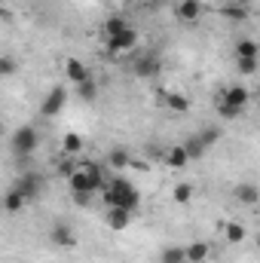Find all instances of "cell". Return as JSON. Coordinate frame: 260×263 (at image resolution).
<instances>
[{
    "label": "cell",
    "instance_id": "obj_1",
    "mask_svg": "<svg viewBox=\"0 0 260 263\" xmlns=\"http://www.w3.org/2000/svg\"><path fill=\"white\" fill-rule=\"evenodd\" d=\"M104 202H107V208H126V211L135 214V208L141 205V193L132 187L126 178H114L104 187Z\"/></svg>",
    "mask_w": 260,
    "mask_h": 263
},
{
    "label": "cell",
    "instance_id": "obj_2",
    "mask_svg": "<svg viewBox=\"0 0 260 263\" xmlns=\"http://www.w3.org/2000/svg\"><path fill=\"white\" fill-rule=\"evenodd\" d=\"M67 181H70V190H73V193H89V196L104 187L101 168H98L95 162H83L80 168H73V172L67 175Z\"/></svg>",
    "mask_w": 260,
    "mask_h": 263
},
{
    "label": "cell",
    "instance_id": "obj_3",
    "mask_svg": "<svg viewBox=\"0 0 260 263\" xmlns=\"http://www.w3.org/2000/svg\"><path fill=\"white\" fill-rule=\"evenodd\" d=\"M248 101H251V95H248L245 86H230V89L220 95V101H217V114H220L224 120H236V117L245 114Z\"/></svg>",
    "mask_w": 260,
    "mask_h": 263
},
{
    "label": "cell",
    "instance_id": "obj_4",
    "mask_svg": "<svg viewBox=\"0 0 260 263\" xmlns=\"http://www.w3.org/2000/svg\"><path fill=\"white\" fill-rule=\"evenodd\" d=\"M37 144H40V135H37L34 126H22V129H15V135H12V153L22 156V159L31 156L37 150Z\"/></svg>",
    "mask_w": 260,
    "mask_h": 263
},
{
    "label": "cell",
    "instance_id": "obj_5",
    "mask_svg": "<svg viewBox=\"0 0 260 263\" xmlns=\"http://www.w3.org/2000/svg\"><path fill=\"white\" fill-rule=\"evenodd\" d=\"M138 40H141V37H138V31H135V28H126L123 34H117V37H110V40H107V49H110L114 55H129L132 49L138 46Z\"/></svg>",
    "mask_w": 260,
    "mask_h": 263
},
{
    "label": "cell",
    "instance_id": "obj_6",
    "mask_svg": "<svg viewBox=\"0 0 260 263\" xmlns=\"http://www.w3.org/2000/svg\"><path fill=\"white\" fill-rule=\"evenodd\" d=\"M65 104H67V89L65 86H55L49 95H46V101H43V117H59L62 110H65Z\"/></svg>",
    "mask_w": 260,
    "mask_h": 263
},
{
    "label": "cell",
    "instance_id": "obj_7",
    "mask_svg": "<svg viewBox=\"0 0 260 263\" xmlns=\"http://www.w3.org/2000/svg\"><path fill=\"white\" fill-rule=\"evenodd\" d=\"M15 190H18L25 199L40 196V190H43V178H40V175H22V178L15 181Z\"/></svg>",
    "mask_w": 260,
    "mask_h": 263
},
{
    "label": "cell",
    "instance_id": "obj_8",
    "mask_svg": "<svg viewBox=\"0 0 260 263\" xmlns=\"http://www.w3.org/2000/svg\"><path fill=\"white\" fill-rule=\"evenodd\" d=\"M49 239H52L59 248H73V245H77V236H73V230H70L67 223H55L52 233H49Z\"/></svg>",
    "mask_w": 260,
    "mask_h": 263
},
{
    "label": "cell",
    "instance_id": "obj_9",
    "mask_svg": "<svg viewBox=\"0 0 260 263\" xmlns=\"http://www.w3.org/2000/svg\"><path fill=\"white\" fill-rule=\"evenodd\" d=\"M65 77H67V83H83V80H89L92 73H89V67L83 65L80 59H67L65 62Z\"/></svg>",
    "mask_w": 260,
    "mask_h": 263
},
{
    "label": "cell",
    "instance_id": "obj_10",
    "mask_svg": "<svg viewBox=\"0 0 260 263\" xmlns=\"http://www.w3.org/2000/svg\"><path fill=\"white\" fill-rule=\"evenodd\" d=\"M202 0H178V18L181 22H196L202 15Z\"/></svg>",
    "mask_w": 260,
    "mask_h": 263
},
{
    "label": "cell",
    "instance_id": "obj_11",
    "mask_svg": "<svg viewBox=\"0 0 260 263\" xmlns=\"http://www.w3.org/2000/svg\"><path fill=\"white\" fill-rule=\"evenodd\" d=\"M208 254H211V248H208L205 242H193V245L184 248V260L187 263H205L208 260Z\"/></svg>",
    "mask_w": 260,
    "mask_h": 263
},
{
    "label": "cell",
    "instance_id": "obj_12",
    "mask_svg": "<svg viewBox=\"0 0 260 263\" xmlns=\"http://www.w3.org/2000/svg\"><path fill=\"white\" fill-rule=\"evenodd\" d=\"M132 220V211L126 208H107V227L110 230H126Z\"/></svg>",
    "mask_w": 260,
    "mask_h": 263
},
{
    "label": "cell",
    "instance_id": "obj_13",
    "mask_svg": "<svg viewBox=\"0 0 260 263\" xmlns=\"http://www.w3.org/2000/svg\"><path fill=\"white\" fill-rule=\"evenodd\" d=\"M162 159H165V165L169 168H184L190 159H187V153H184V147H172V150H165L162 153Z\"/></svg>",
    "mask_w": 260,
    "mask_h": 263
},
{
    "label": "cell",
    "instance_id": "obj_14",
    "mask_svg": "<svg viewBox=\"0 0 260 263\" xmlns=\"http://www.w3.org/2000/svg\"><path fill=\"white\" fill-rule=\"evenodd\" d=\"M162 101H165V107H172L175 114L190 110V98H184V95H178V92H165V95H162Z\"/></svg>",
    "mask_w": 260,
    "mask_h": 263
},
{
    "label": "cell",
    "instance_id": "obj_15",
    "mask_svg": "<svg viewBox=\"0 0 260 263\" xmlns=\"http://www.w3.org/2000/svg\"><path fill=\"white\" fill-rule=\"evenodd\" d=\"M25 202H28V199H25L18 190H15V187H12V190L3 196V202H0V205H3V211H9V214H12V211H22V208H25Z\"/></svg>",
    "mask_w": 260,
    "mask_h": 263
},
{
    "label": "cell",
    "instance_id": "obj_16",
    "mask_svg": "<svg viewBox=\"0 0 260 263\" xmlns=\"http://www.w3.org/2000/svg\"><path fill=\"white\" fill-rule=\"evenodd\" d=\"M135 73H138V77H156V73H159V62H156L153 55L138 59V62H135Z\"/></svg>",
    "mask_w": 260,
    "mask_h": 263
},
{
    "label": "cell",
    "instance_id": "obj_17",
    "mask_svg": "<svg viewBox=\"0 0 260 263\" xmlns=\"http://www.w3.org/2000/svg\"><path fill=\"white\" fill-rule=\"evenodd\" d=\"M236 199H239L242 205H257L260 193H257L254 184H239V187H236Z\"/></svg>",
    "mask_w": 260,
    "mask_h": 263
},
{
    "label": "cell",
    "instance_id": "obj_18",
    "mask_svg": "<svg viewBox=\"0 0 260 263\" xmlns=\"http://www.w3.org/2000/svg\"><path fill=\"white\" fill-rule=\"evenodd\" d=\"M126 28H129V22H126V18H120V15H110V18L104 22V37L110 40V37H117V34H123Z\"/></svg>",
    "mask_w": 260,
    "mask_h": 263
},
{
    "label": "cell",
    "instance_id": "obj_19",
    "mask_svg": "<svg viewBox=\"0 0 260 263\" xmlns=\"http://www.w3.org/2000/svg\"><path fill=\"white\" fill-rule=\"evenodd\" d=\"M220 15H227V18H236V22H242V18H248V9H245L242 3H224V6H220Z\"/></svg>",
    "mask_w": 260,
    "mask_h": 263
},
{
    "label": "cell",
    "instance_id": "obj_20",
    "mask_svg": "<svg viewBox=\"0 0 260 263\" xmlns=\"http://www.w3.org/2000/svg\"><path fill=\"white\" fill-rule=\"evenodd\" d=\"M257 43L254 40H239L236 43V59H257Z\"/></svg>",
    "mask_w": 260,
    "mask_h": 263
},
{
    "label": "cell",
    "instance_id": "obj_21",
    "mask_svg": "<svg viewBox=\"0 0 260 263\" xmlns=\"http://www.w3.org/2000/svg\"><path fill=\"white\" fill-rule=\"evenodd\" d=\"M172 196H175V202H178V205H190V199H193V184L181 181V184L175 187V193H172Z\"/></svg>",
    "mask_w": 260,
    "mask_h": 263
},
{
    "label": "cell",
    "instance_id": "obj_22",
    "mask_svg": "<svg viewBox=\"0 0 260 263\" xmlns=\"http://www.w3.org/2000/svg\"><path fill=\"white\" fill-rule=\"evenodd\" d=\"M181 147H184L187 159H202V153H205V144L199 141V135H196V138H190L187 144H181Z\"/></svg>",
    "mask_w": 260,
    "mask_h": 263
},
{
    "label": "cell",
    "instance_id": "obj_23",
    "mask_svg": "<svg viewBox=\"0 0 260 263\" xmlns=\"http://www.w3.org/2000/svg\"><path fill=\"white\" fill-rule=\"evenodd\" d=\"M77 89H80V98H83V101H95V98H98V86L92 83V77L83 80V83H77Z\"/></svg>",
    "mask_w": 260,
    "mask_h": 263
},
{
    "label": "cell",
    "instance_id": "obj_24",
    "mask_svg": "<svg viewBox=\"0 0 260 263\" xmlns=\"http://www.w3.org/2000/svg\"><path fill=\"white\" fill-rule=\"evenodd\" d=\"M62 147H65L67 156H73V153H80V150H83V138H80V135H73V132H67L65 141H62Z\"/></svg>",
    "mask_w": 260,
    "mask_h": 263
},
{
    "label": "cell",
    "instance_id": "obj_25",
    "mask_svg": "<svg viewBox=\"0 0 260 263\" xmlns=\"http://www.w3.org/2000/svg\"><path fill=\"white\" fill-rule=\"evenodd\" d=\"M159 263H187L184 260V248H178V245L165 248V251L159 254Z\"/></svg>",
    "mask_w": 260,
    "mask_h": 263
},
{
    "label": "cell",
    "instance_id": "obj_26",
    "mask_svg": "<svg viewBox=\"0 0 260 263\" xmlns=\"http://www.w3.org/2000/svg\"><path fill=\"white\" fill-rule=\"evenodd\" d=\"M107 162H110L114 168H126L132 159H129V153H126V150H110V153H107Z\"/></svg>",
    "mask_w": 260,
    "mask_h": 263
},
{
    "label": "cell",
    "instance_id": "obj_27",
    "mask_svg": "<svg viewBox=\"0 0 260 263\" xmlns=\"http://www.w3.org/2000/svg\"><path fill=\"white\" fill-rule=\"evenodd\" d=\"M227 239H230V242H242V239H245V227L236 223V220L227 223Z\"/></svg>",
    "mask_w": 260,
    "mask_h": 263
},
{
    "label": "cell",
    "instance_id": "obj_28",
    "mask_svg": "<svg viewBox=\"0 0 260 263\" xmlns=\"http://www.w3.org/2000/svg\"><path fill=\"white\" fill-rule=\"evenodd\" d=\"M18 70V62L9 59V55H0V77H12Z\"/></svg>",
    "mask_w": 260,
    "mask_h": 263
},
{
    "label": "cell",
    "instance_id": "obj_29",
    "mask_svg": "<svg viewBox=\"0 0 260 263\" xmlns=\"http://www.w3.org/2000/svg\"><path fill=\"white\" fill-rule=\"evenodd\" d=\"M236 65H239V73L251 77V73L257 70V59H236Z\"/></svg>",
    "mask_w": 260,
    "mask_h": 263
},
{
    "label": "cell",
    "instance_id": "obj_30",
    "mask_svg": "<svg viewBox=\"0 0 260 263\" xmlns=\"http://www.w3.org/2000/svg\"><path fill=\"white\" fill-rule=\"evenodd\" d=\"M217 138H220V132H217V129H202V135H199V141H202L205 147H208V144H214Z\"/></svg>",
    "mask_w": 260,
    "mask_h": 263
},
{
    "label": "cell",
    "instance_id": "obj_31",
    "mask_svg": "<svg viewBox=\"0 0 260 263\" xmlns=\"http://www.w3.org/2000/svg\"><path fill=\"white\" fill-rule=\"evenodd\" d=\"M138 3H150V0H138Z\"/></svg>",
    "mask_w": 260,
    "mask_h": 263
},
{
    "label": "cell",
    "instance_id": "obj_32",
    "mask_svg": "<svg viewBox=\"0 0 260 263\" xmlns=\"http://www.w3.org/2000/svg\"><path fill=\"white\" fill-rule=\"evenodd\" d=\"M0 135H3V126H0Z\"/></svg>",
    "mask_w": 260,
    "mask_h": 263
}]
</instances>
